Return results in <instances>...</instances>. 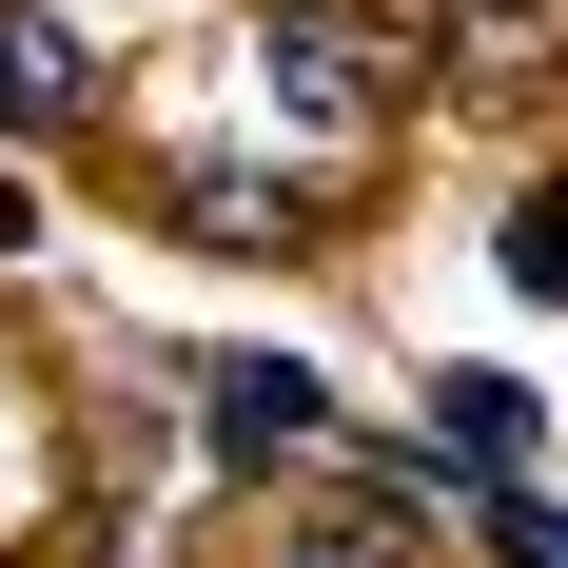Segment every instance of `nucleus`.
I'll return each mask as SVG.
<instances>
[{
    "instance_id": "obj_1",
    "label": "nucleus",
    "mask_w": 568,
    "mask_h": 568,
    "mask_svg": "<svg viewBox=\"0 0 568 568\" xmlns=\"http://www.w3.org/2000/svg\"><path fill=\"white\" fill-rule=\"evenodd\" d=\"M196 393H216V452L235 470H294V452H314V373H294V353H196Z\"/></svg>"
},
{
    "instance_id": "obj_2",
    "label": "nucleus",
    "mask_w": 568,
    "mask_h": 568,
    "mask_svg": "<svg viewBox=\"0 0 568 568\" xmlns=\"http://www.w3.org/2000/svg\"><path fill=\"white\" fill-rule=\"evenodd\" d=\"M79 99H99V79H79V40H59L40 0H0V138H59Z\"/></svg>"
},
{
    "instance_id": "obj_3",
    "label": "nucleus",
    "mask_w": 568,
    "mask_h": 568,
    "mask_svg": "<svg viewBox=\"0 0 568 568\" xmlns=\"http://www.w3.org/2000/svg\"><path fill=\"white\" fill-rule=\"evenodd\" d=\"M432 412H452L470 490H510V470H529V432H549V412H529V373H432Z\"/></svg>"
},
{
    "instance_id": "obj_4",
    "label": "nucleus",
    "mask_w": 568,
    "mask_h": 568,
    "mask_svg": "<svg viewBox=\"0 0 568 568\" xmlns=\"http://www.w3.org/2000/svg\"><path fill=\"white\" fill-rule=\"evenodd\" d=\"M510 275L568 314V176H529V196H510Z\"/></svg>"
},
{
    "instance_id": "obj_5",
    "label": "nucleus",
    "mask_w": 568,
    "mask_h": 568,
    "mask_svg": "<svg viewBox=\"0 0 568 568\" xmlns=\"http://www.w3.org/2000/svg\"><path fill=\"white\" fill-rule=\"evenodd\" d=\"M490 529H510V568H568V510H529V490H490Z\"/></svg>"
},
{
    "instance_id": "obj_6",
    "label": "nucleus",
    "mask_w": 568,
    "mask_h": 568,
    "mask_svg": "<svg viewBox=\"0 0 568 568\" xmlns=\"http://www.w3.org/2000/svg\"><path fill=\"white\" fill-rule=\"evenodd\" d=\"M275 568H393V549H373V529H294Z\"/></svg>"
}]
</instances>
